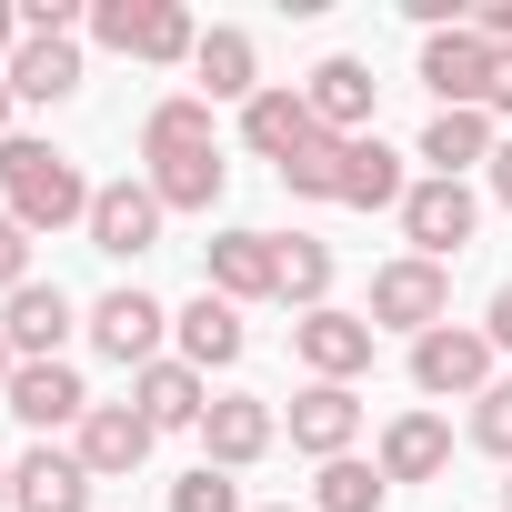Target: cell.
I'll return each instance as SVG.
<instances>
[{"mask_svg":"<svg viewBox=\"0 0 512 512\" xmlns=\"http://www.w3.org/2000/svg\"><path fill=\"white\" fill-rule=\"evenodd\" d=\"M91 191H101V181H81V161H71L61 141H31V131L0 141V211H11L31 241L91 221Z\"/></svg>","mask_w":512,"mask_h":512,"instance_id":"1","label":"cell"},{"mask_svg":"<svg viewBox=\"0 0 512 512\" xmlns=\"http://www.w3.org/2000/svg\"><path fill=\"white\" fill-rule=\"evenodd\" d=\"M91 41L121 51V61H151V71H181L201 51V21L181 0H91Z\"/></svg>","mask_w":512,"mask_h":512,"instance_id":"2","label":"cell"},{"mask_svg":"<svg viewBox=\"0 0 512 512\" xmlns=\"http://www.w3.org/2000/svg\"><path fill=\"white\" fill-rule=\"evenodd\" d=\"M362 322L372 332H442L452 322V262H422V251H402V262H382L372 272V302H362Z\"/></svg>","mask_w":512,"mask_h":512,"instance_id":"3","label":"cell"},{"mask_svg":"<svg viewBox=\"0 0 512 512\" xmlns=\"http://www.w3.org/2000/svg\"><path fill=\"white\" fill-rule=\"evenodd\" d=\"M412 392L422 402H482L492 392V332L482 322H442L412 342Z\"/></svg>","mask_w":512,"mask_h":512,"instance_id":"4","label":"cell"},{"mask_svg":"<svg viewBox=\"0 0 512 512\" xmlns=\"http://www.w3.org/2000/svg\"><path fill=\"white\" fill-rule=\"evenodd\" d=\"M472 231H482V191H472V181H432V171H422V181L402 191V241L422 251V262H452Z\"/></svg>","mask_w":512,"mask_h":512,"instance_id":"5","label":"cell"},{"mask_svg":"<svg viewBox=\"0 0 512 512\" xmlns=\"http://www.w3.org/2000/svg\"><path fill=\"white\" fill-rule=\"evenodd\" d=\"M81 332H91L121 372H151V362H161V342H171V312H161L141 282H121V292H101V302L81 312Z\"/></svg>","mask_w":512,"mask_h":512,"instance_id":"6","label":"cell"},{"mask_svg":"<svg viewBox=\"0 0 512 512\" xmlns=\"http://www.w3.org/2000/svg\"><path fill=\"white\" fill-rule=\"evenodd\" d=\"M201 292L221 302H282V231H211L201 241Z\"/></svg>","mask_w":512,"mask_h":512,"instance_id":"7","label":"cell"},{"mask_svg":"<svg viewBox=\"0 0 512 512\" xmlns=\"http://www.w3.org/2000/svg\"><path fill=\"white\" fill-rule=\"evenodd\" d=\"M161 221H171V211H161L151 181H101L81 231H91V251H111V262H141V251H161Z\"/></svg>","mask_w":512,"mask_h":512,"instance_id":"8","label":"cell"},{"mask_svg":"<svg viewBox=\"0 0 512 512\" xmlns=\"http://www.w3.org/2000/svg\"><path fill=\"white\" fill-rule=\"evenodd\" d=\"M372 342H382V332H372L362 312H342V302H322V312L292 322V352H302L312 382H362V372H372Z\"/></svg>","mask_w":512,"mask_h":512,"instance_id":"9","label":"cell"},{"mask_svg":"<svg viewBox=\"0 0 512 512\" xmlns=\"http://www.w3.org/2000/svg\"><path fill=\"white\" fill-rule=\"evenodd\" d=\"M422 91L442 101V111H482L492 101V41L462 21V31H432L422 41Z\"/></svg>","mask_w":512,"mask_h":512,"instance_id":"10","label":"cell"},{"mask_svg":"<svg viewBox=\"0 0 512 512\" xmlns=\"http://www.w3.org/2000/svg\"><path fill=\"white\" fill-rule=\"evenodd\" d=\"M0 402H11V412H21V422H31L41 442H51V432H81V422H91V382H81L71 362H21Z\"/></svg>","mask_w":512,"mask_h":512,"instance_id":"11","label":"cell"},{"mask_svg":"<svg viewBox=\"0 0 512 512\" xmlns=\"http://www.w3.org/2000/svg\"><path fill=\"white\" fill-rule=\"evenodd\" d=\"M151 422H141V402H91V422L71 432V452L91 462V482H131L141 462H151Z\"/></svg>","mask_w":512,"mask_h":512,"instance_id":"12","label":"cell"},{"mask_svg":"<svg viewBox=\"0 0 512 512\" xmlns=\"http://www.w3.org/2000/svg\"><path fill=\"white\" fill-rule=\"evenodd\" d=\"M91 462L81 452H61V442H31L21 462H11V512H91Z\"/></svg>","mask_w":512,"mask_h":512,"instance_id":"13","label":"cell"},{"mask_svg":"<svg viewBox=\"0 0 512 512\" xmlns=\"http://www.w3.org/2000/svg\"><path fill=\"white\" fill-rule=\"evenodd\" d=\"M352 442H362V392H352V382H302V392H292V452L342 462Z\"/></svg>","mask_w":512,"mask_h":512,"instance_id":"14","label":"cell"},{"mask_svg":"<svg viewBox=\"0 0 512 512\" xmlns=\"http://www.w3.org/2000/svg\"><path fill=\"white\" fill-rule=\"evenodd\" d=\"M201 462H221V472H251V462H262L272 442H282V412L272 402H251V392H221L211 412H201Z\"/></svg>","mask_w":512,"mask_h":512,"instance_id":"15","label":"cell"},{"mask_svg":"<svg viewBox=\"0 0 512 512\" xmlns=\"http://www.w3.org/2000/svg\"><path fill=\"white\" fill-rule=\"evenodd\" d=\"M372 91H382V81H372V61H352V51H332V61L302 81V101H312V121H322L332 141H362V131H372Z\"/></svg>","mask_w":512,"mask_h":512,"instance_id":"16","label":"cell"},{"mask_svg":"<svg viewBox=\"0 0 512 512\" xmlns=\"http://www.w3.org/2000/svg\"><path fill=\"white\" fill-rule=\"evenodd\" d=\"M71 322H81V312H71V292H61V282H21L11 302H0V332H11V352H21V362H61Z\"/></svg>","mask_w":512,"mask_h":512,"instance_id":"17","label":"cell"},{"mask_svg":"<svg viewBox=\"0 0 512 512\" xmlns=\"http://www.w3.org/2000/svg\"><path fill=\"white\" fill-rule=\"evenodd\" d=\"M171 342H181V362H191V372H231L251 332H241V302L201 292V302H181V312H171Z\"/></svg>","mask_w":512,"mask_h":512,"instance_id":"18","label":"cell"},{"mask_svg":"<svg viewBox=\"0 0 512 512\" xmlns=\"http://www.w3.org/2000/svg\"><path fill=\"white\" fill-rule=\"evenodd\" d=\"M131 402H141V422H151V432H191V422L211 412V382H201L181 352H161L151 372H131Z\"/></svg>","mask_w":512,"mask_h":512,"instance_id":"19","label":"cell"},{"mask_svg":"<svg viewBox=\"0 0 512 512\" xmlns=\"http://www.w3.org/2000/svg\"><path fill=\"white\" fill-rule=\"evenodd\" d=\"M191 81H201V101H241V111L272 91V81H262V51H251V31H201Z\"/></svg>","mask_w":512,"mask_h":512,"instance_id":"20","label":"cell"},{"mask_svg":"<svg viewBox=\"0 0 512 512\" xmlns=\"http://www.w3.org/2000/svg\"><path fill=\"white\" fill-rule=\"evenodd\" d=\"M402 191H412V171H402V151L382 141V131H362L352 151H342V211H402Z\"/></svg>","mask_w":512,"mask_h":512,"instance_id":"21","label":"cell"},{"mask_svg":"<svg viewBox=\"0 0 512 512\" xmlns=\"http://www.w3.org/2000/svg\"><path fill=\"white\" fill-rule=\"evenodd\" d=\"M442 472H452V422L442 412L382 422V482H442Z\"/></svg>","mask_w":512,"mask_h":512,"instance_id":"22","label":"cell"},{"mask_svg":"<svg viewBox=\"0 0 512 512\" xmlns=\"http://www.w3.org/2000/svg\"><path fill=\"white\" fill-rule=\"evenodd\" d=\"M241 141H251V151H262L272 171H282L292 151H312V141H322V121H312V101H302V91H282V81H272L262 101H251V111H241Z\"/></svg>","mask_w":512,"mask_h":512,"instance_id":"23","label":"cell"},{"mask_svg":"<svg viewBox=\"0 0 512 512\" xmlns=\"http://www.w3.org/2000/svg\"><path fill=\"white\" fill-rule=\"evenodd\" d=\"M492 111H432L422 121V161H432V181H462V171H492Z\"/></svg>","mask_w":512,"mask_h":512,"instance_id":"24","label":"cell"},{"mask_svg":"<svg viewBox=\"0 0 512 512\" xmlns=\"http://www.w3.org/2000/svg\"><path fill=\"white\" fill-rule=\"evenodd\" d=\"M141 181L161 191V211H211V201H221V181H231V161H221V141H211V151H161Z\"/></svg>","mask_w":512,"mask_h":512,"instance_id":"25","label":"cell"},{"mask_svg":"<svg viewBox=\"0 0 512 512\" xmlns=\"http://www.w3.org/2000/svg\"><path fill=\"white\" fill-rule=\"evenodd\" d=\"M0 81H11V101H71L81 91V41H21V61Z\"/></svg>","mask_w":512,"mask_h":512,"instance_id":"26","label":"cell"},{"mask_svg":"<svg viewBox=\"0 0 512 512\" xmlns=\"http://www.w3.org/2000/svg\"><path fill=\"white\" fill-rule=\"evenodd\" d=\"M221 131H211V101L201 91H171V101H151V121H141V161H161V151H211Z\"/></svg>","mask_w":512,"mask_h":512,"instance_id":"27","label":"cell"},{"mask_svg":"<svg viewBox=\"0 0 512 512\" xmlns=\"http://www.w3.org/2000/svg\"><path fill=\"white\" fill-rule=\"evenodd\" d=\"M282 302H292V322L332 302V241H312V231L282 241Z\"/></svg>","mask_w":512,"mask_h":512,"instance_id":"28","label":"cell"},{"mask_svg":"<svg viewBox=\"0 0 512 512\" xmlns=\"http://www.w3.org/2000/svg\"><path fill=\"white\" fill-rule=\"evenodd\" d=\"M382 462H362V452H342V462H322V482H312V502L322 512H382Z\"/></svg>","mask_w":512,"mask_h":512,"instance_id":"29","label":"cell"},{"mask_svg":"<svg viewBox=\"0 0 512 512\" xmlns=\"http://www.w3.org/2000/svg\"><path fill=\"white\" fill-rule=\"evenodd\" d=\"M342 151H352V141H332V131H322L312 151H292V161H282V191H292V201H332V191H342Z\"/></svg>","mask_w":512,"mask_h":512,"instance_id":"30","label":"cell"},{"mask_svg":"<svg viewBox=\"0 0 512 512\" xmlns=\"http://www.w3.org/2000/svg\"><path fill=\"white\" fill-rule=\"evenodd\" d=\"M171 512H241V482H231L221 462H191V472L171 482Z\"/></svg>","mask_w":512,"mask_h":512,"instance_id":"31","label":"cell"},{"mask_svg":"<svg viewBox=\"0 0 512 512\" xmlns=\"http://www.w3.org/2000/svg\"><path fill=\"white\" fill-rule=\"evenodd\" d=\"M472 442H482L492 462H512V382H492V392L472 402Z\"/></svg>","mask_w":512,"mask_h":512,"instance_id":"32","label":"cell"},{"mask_svg":"<svg viewBox=\"0 0 512 512\" xmlns=\"http://www.w3.org/2000/svg\"><path fill=\"white\" fill-rule=\"evenodd\" d=\"M21 282H31V231H21L11 211H0V302H11Z\"/></svg>","mask_w":512,"mask_h":512,"instance_id":"33","label":"cell"},{"mask_svg":"<svg viewBox=\"0 0 512 512\" xmlns=\"http://www.w3.org/2000/svg\"><path fill=\"white\" fill-rule=\"evenodd\" d=\"M482 332H492V352H512V282L492 292V312H482Z\"/></svg>","mask_w":512,"mask_h":512,"instance_id":"34","label":"cell"},{"mask_svg":"<svg viewBox=\"0 0 512 512\" xmlns=\"http://www.w3.org/2000/svg\"><path fill=\"white\" fill-rule=\"evenodd\" d=\"M21 41H31V31H21V11H11V0H0V71L21 61Z\"/></svg>","mask_w":512,"mask_h":512,"instance_id":"35","label":"cell"},{"mask_svg":"<svg viewBox=\"0 0 512 512\" xmlns=\"http://www.w3.org/2000/svg\"><path fill=\"white\" fill-rule=\"evenodd\" d=\"M482 111H512V51H492V101Z\"/></svg>","mask_w":512,"mask_h":512,"instance_id":"36","label":"cell"},{"mask_svg":"<svg viewBox=\"0 0 512 512\" xmlns=\"http://www.w3.org/2000/svg\"><path fill=\"white\" fill-rule=\"evenodd\" d=\"M492 201H502V211H512V141H502V151H492Z\"/></svg>","mask_w":512,"mask_h":512,"instance_id":"37","label":"cell"},{"mask_svg":"<svg viewBox=\"0 0 512 512\" xmlns=\"http://www.w3.org/2000/svg\"><path fill=\"white\" fill-rule=\"evenodd\" d=\"M11 372H21V352H11V332H0V392H11Z\"/></svg>","mask_w":512,"mask_h":512,"instance_id":"38","label":"cell"},{"mask_svg":"<svg viewBox=\"0 0 512 512\" xmlns=\"http://www.w3.org/2000/svg\"><path fill=\"white\" fill-rule=\"evenodd\" d=\"M11 111H21V101H11V81H0V141H11Z\"/></svg>","mask_w":512,"mask_h":512,"instance_id":"39","label":"cell"},{"mask_svg":"<svg viewBox=\"0 0 512 512\" xmlns=\"http://www.w3.org/2000/svg\"><path fill=\"white\" fill-rule=\"evenodd\" d=\"M0 512H11V462H0Z\"/></svg>","mask_w":512,"mask_h":512,"instance_id":"40","label":"cell"},{"mask_svg":"<svg viewBox=\"0 0 512 512\" xmlns=\"http://www.w3.org/2000/svg\"><path fill=\"white\" fill-rule=\"evenodd\" d=\"M502 512H512V482H502Z\"/></svg>","mask_w":512,"mask_h":512,"instance_id":"41","label":"cell"},{"mask_svg":"<svg viewBox=\"0 0 512 512\" xmlns=\"http://www.w3.org/2000/svg\"><path fill=\"white\" fill-rule=\"evenodd\" d=\"M262 512H292V502H262Z\"/></svg>","mask_w":512,"mask_h":512,"instance_id":"42","label":"cell"}]
</instances>
